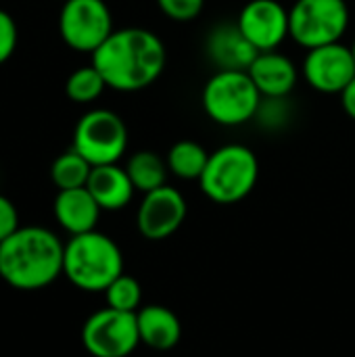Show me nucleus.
<instances>
[{
    "label": "nucleus",
    "instance_id": "obj_4",
    "mask_svg": "<svg viewBox=\"0 0 355 357\" xmlns=\"http://www.w3.org/2000/svg\"><path fill=\"white\" fill-rule=\"evenodd\" d=\"M257 178L259 161L255 153L243 144H226L209 155L199 184L209 201L218 205H234L253 192Z\"/></svg>",
    "mask_w": 355,
    "mask_h": 357
},
{
    "label": "nucleus",
    "instance_id": "obj_23",
    "mask_svg": "<svg viewBox=\"0 0 355 357\" xmlns=\"http://www.w3.org/2000/svg\"><path fill=\"white\" fill-rule=\"evenodd\" d=\"M287 100H289V96H274V98L264 96L262 98V105L257 109L255 119H259V123L264 128H268V130L285 128L287 121H289V117H293L291 105Z\"/></svg>",
    "mask_w": 355,
    "mask_h": 357
},
{
    "label": "nucleus",
    "instance_id": "obj_7",
    "mask_svg": "<svg viewBox=\"0 0 355 357\" xmlns=\"http://www.w3.org/2000/svg\"><path fill=\"white\" fill-rule=\"evenodd\" d=\"M73 149L92 165L117 163L128 149V128L109 109H94L80 117L73 130Z\"/></svg>",
    "mask_w": 355,
    "mask_h": 357
},
{
    "label": "nucleus",
    "instance_id": "obj_22",
    "mask_svg": "<svg viewBox=\"0 0 355 357\" xmlns=\"http://www.w3.org/2000/svg\"><path fill=\"white\" fill-rule=\"evenodd\" d=\"M105 299L107 307L136 314L142 303V287L134 276L121 274L105 289Z\"/></svg>",
    "mask_w": 355,
    "mask_h": 357
},
{
    "label": "nucleus",
    "instance_id": "obj_8",
    "mask_svg": "<svg viewBox=\"0 0 355 357\" xmlns=\"http://www.w3.org/2000/svg\"><path fill=\"white\" fill-rule=\"evenodd\" d=\"M82 345L92 357H128L138 345L136 314L105 307L82 326Z\"/></svg>",
    "mask_w": 355,
    "mask_h": 357
},
{
    "label": "nucleus",
    "instance_id": "obj_1",
    "mask_svg": "<svg viewBox=\"0 0 355 357\" xmlns=\"http://www.w3.org/2000/svg\"><path fill=\"white\" fill-rule=\"evenodd\" d=\"M167 61L161 38L142 27L115 29L94 52L92 65L107 88L117 92H138L157 82Z\"/></svg>",
    "mask_w": 355,
    "mask_h": 357
},
{
    "label": "nucleus",
    "instance_id": "obj_3",
    "mask_svg": "<svg viewBox=\"0 0 355 357\" xmlns=\"http://www.w3.org/2000/svg\"><path fill=\"white\" fill-rule=\"evenodd\" d=\"M123 274V253L119 245L98 232L75 234L65 243L63 276L86 293H105V289Z\"/></svg>",
    "mask_w": 355,
    "mask_h": 357
},
{
    "label": "nucleus",
    "instance_id": "obj_6",
    "mask_svg": "<svg viewBox=\"0 0 355 357\" xmlns=\"http://www.w3.org/2000/svg\"><path fill=\"white\" fill-rule=\"evenodd\" d=\"M347 25V0H297L289 10V36L308 50L341 42Z\"/></svg>",
    "mask_w": 355,
    "mask_h": 357
},
{
    "label": "nucleus",
    "instance_id": "obj_25",
    "mask_svg": "<svg viewBox=\"0 0 355 357\" xmlns=\"http://www.w3.org/2000/svg\"><path fill=\"white\" fill-rule=\"evenodd\" d=\"M17 40H19V31L15 19L10 17V13L0 8V65L13 56L17 48Z\"/></svg>",
    "mask_w": 355,
    "mask_h": 357
},
{
    "label": "nucleus",
    "instance_id": "obj_2",
    "mask_svg": "<svg viewBox=\"0 0 355 357\" xmlns=\"http://www.w3.org/2000/svg\"><path fill=\"white\" fill-rule=\"evenodd\" d=\"M65 245L44 226H21L0 243V278L17 291H40L63 276Z\"/></svg>",
    "mask_w": 355,
    "mask_h": 357
},
{
    "label": "nucleus",
    "instance_id": "obj_18",
    "mask_svg": "<svg viewBox=\"0 0 355 357\" xmlns=\"http://www.w3.org/2000/svg\"><path fill=\"white\" fill-rule=\"evenodd\" d=\"M167 161H163L157 153L153 151H138L130 157L126 172L134 184L136 190L140 192H151L161 186H165L167 180Z\"/></svg>",
    "mask_w": 355,
    "mask_h": 357
},
{
    "label": "nucleus",
    "instance_id": "obj_20",
    "mask_svg": "<svg viewBox=\"0 0 355 357\" xmlns=\"http://www.w3.org/2000/svg\"><path fill=\"white\" fill-rule=\"evenodd\" d=\"M92 165L71 146L69 151L61 153L50 165V180L59 190L84 188L88 184Z\"/></svg>",
    "mask_w": 355,
    "mask_h": 357
},
{
    "label": "nucleus",
    "instance_id": "obj_13",
    "mask_svg": "<svg viewBox=\"0 0 355 357\" xmlns=\"http://www.w3.org/2000/svg\"><path fill=\"white\" fill-rule=\"evenodd\" d=\"M207 56L220 71H249L259 50L245 38L236 23L216 25L205 42Z\"/></svg>",
    "mask_w": 355,
    "mask_h": 357
},
{
    "label": "nucleus",
    "instance_id": "obj_21",
    "mask_svg": "<svg viewBox=\"0 0 355 357\" xmlns=\"http://www.w3.org/2000/svg\"><path fill=\"white\" fill-rule=\"evenodd\" d=\"M105 88H107V82L103 79V75L98 73L94 65L75 69L65 82V94L69 96V100L77 105L94 102L103 94Z\"/></svg>",
    "mask_w": 355,
    "mask_h": 357
},
{
    "label": "nucleus",
    "instance_id": "obj_12",
    "mask_svg": "<svg viewBox=\"0 0 355 357\" xmlns=\"http://www.w3.org/2000/svg\"><path fill=\"white\" fill-rule=\"evenodd\" d=\"M236 25L259 50H276L289 36V10L278 0H251L243 6Z\"/></svg>",
    "mask_w": 355,
    "mask_h": 357
},
{
    "label": "nucleus",
    "instance_id": "obj_28",
    "mask_svg": "<svg viewBox=\"0 0 355 357\" xmlns=\"http://www.w3.org/2000/svg\"><path fill=\"white\" fill-rule=\"evenodd\" d=\"M352 50H354V59H355V42H354V46H352Z\"/></svg>",
    "mask_w": 355,
    "mask_h": 357
},
{
    "label": "nucleus",
    "instance_id": "obj_16",
    "mask_svg": "<svg viewBox=\"0 0 355 357\" xmlns=\"http://www.w3.org/2000/svg\"><path fill=\"white\" fill-rule=\"evenodd\" d=\"M86 188L103 211L123 209L126 205H130L136 190L126 167H119L117 163L92 167Z\"/></svg>",
    "mask_w": 355,
    "mask_h": 357
},
{
    "label": "nucleus",
    "instance_id": "obj_26",
    "mask_svg": "<svg viewBox=\"0 0 355 357\" xmlns=\"http://www.w3.org/2000/svg\"><path fill=\"white\" fill-rule=\"evenodd\" d=\"M21 226H19V211L15 207V203L0 195V243L6 241L13 232H17Z\"/></svg>",
    "mask_w": 355,
    "mask_h": 357
},
{
    "label": "nucleus",
    "instance_id": "obj_27",
    "mask_svg": "<svg viewBox=\"0 0 355 357\" xmlns=\"http://www.w3.org/2000/svg\"><path fill=\"white\" fill-rule=\"evenodd\" d=\"M341 105H343L345 113L355 121V77L347 84V88L341 92Z\"/></svg>",
    "mask_w": 355,
    "mask_h": 357
},
{
    "label": "nucleus",
    "instance_id": "obj_14",
    "mask_svg": "<svg viewBox=\"0 0 355 357\" xmlns=\"http://www.w3.org/2000/svg\"><path fill=\"white\" fill-rule=\"evenodd\" d=\"M100 207L94 201V197L88 192V188H71V190H59L52 203V213L56 224L69 232L71 236L92 232L96 230Z\"/></svg>",
    "mask_w": 355,
    "mask_h": 357
},
{
    "label": "nucleus",
    "instance_id": "obj_24",
    "mask_svg": "<svg viewBox=\"0 0 355 357\" xmlns=\"http://www.w3.org/2000/svg\"><path fill=\"white\" fill-rule=\"evenodd\" d=\"M157 4L174 21H192L201 15L205 0H157Z\"/></svg>",
    "mask_w": 355,
    "mask_h": 357
},
{
    "label": "nucleus",
    "instance_id": "obj_15",
    "mask_svg": "<svg viewBox=\"0 0 355 357\" xmlns=\"http://www.w3.org/2000/svg\"><path fill=\"white\" fill-rule=\"evenodd\" d=\"M249 75L253 84L257 86V90L262 92V96H268V98L289 96L297 84L295 63L276 50L259 52L253 65L249 67Z\"/></svg>",
    "mask_w": 355,
    "mask_h": 357
},
{
    "label": "nucleus",
    "instance_id": "obj_5",
    "mask_svg": "<svg viewBox=\"0 0 355 357\" xmlns=\"http://www.w3.org/2000/svg\"><path fill=\"white\" fill-rule=\"evenodd\" d=\"M262 98L249 71H218L203 88V109L220 126H243L255 119Z\"/></svg>",
    "mask_w": 355,
    "mask_h": 357
},
{
    "label": "nucleus",
    "instance_id": "obj_17",
    "mask_svg": "<svg viewBox=\"0 0 355 357\" xmlns=\"http://www.w3.org/2000/svg\"><path fill=\"white\" fill-rule=\"evenodd\" d=\"M140 343L155 351H169L182 339L180 318L165 305H144L136 312Z\"/></svg>",
    "mask_w": 355,
    "mask_h": 357
},
{
    "label": "nucleus",
    "instance_id": "obj_9",
    "mask_svg": "<svg viewBox=\"0 0 355 357\" xmlns=\"http://www.w3.org/2000/svg\"><path fill=\"white\" fill-rule=\"evenodd\" d=\"M59 31L69 48L92 54L115 29L105 0H65Z\"/></svg>",
    "mask_w": 355,
    "mask_h": 357
},
{
    "label": "nucleus",
    "instance_id": "obj_10",
    "mask_svg": "<svg viewBox=\"0 0 355 357\" xmlns=\"http://www.w3.org/2000/svg\"><path fill=\"white\" fill-rule=\"evenodd\" d=\"M186 213L188 205L182 192L165 184L144 195L138 207L136 226L144 238L163 241L180 230V226L186 220Z\"/></svg>",
    "mask_w": 355,
    "mask_h": 357
},
{
    "label": "nucleus",
    "instance_id": "obj_19",
    "mask_svg": "<svg viewBox=\"0 0 355 357\" xmlns=\"http://www.w3.org/2000/svg\"><path fill=\"white\" fill-rule=\"evenodd\" d=\"M207 161L209 153L195 140H180L167 153V167L180 180H199Z\"/></svg>",
    "mask_w": 355,
    "mask_h": 357
},
{
    "label": "nucleus",
    "instance_id": "obj_11",
    "mask_svg": "<svg viewBox=\"0 0 355 357\" xmlns=\"http://www.w3.org/2000/svg\"><path fill=\"white\" fill-rule=\"evenodd\" d=\"M308 84L324 94H341L355 77L354 50L341 42L308 50L303 61Z\"/></svg>",
    "mask_w": 355,
    "mask_h": 357
}]
</instances>
